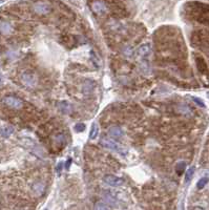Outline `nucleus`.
Here are the masks:
<instances>
[{"mask_svg": "<svg viewBox=\"0 0 209 210\" xmlns=\"http://www.w3.org/2000/svg\"><path fill=\"white\" fill-rule=\"evenodd\" d=\"M108 134L113 139H121L124 136V131L119 126H111L108 128Z\"/></svg>", "mask_w": 209, "mask_h": 210, "instance_id": "obj_8", "label": "nucleus"}, {"mask_svg": "<svg viewBox=\"0 0 209 210\" xmlns=\"http://www.w3.org/2000/svg\"><path fill=\"white\" fill-rule=\"evenodd\" d=\"M179 210H184V207H183V203H181V205H180V208H179Z\"/></svg>", "mask_w": 209, "mask_h": 210, "instance_id": "obj_24", "label": "nucleus"}, {"mask_svg": "<svg viewBox=\"0 0 209 210\" xmlns=\"http://www.w3.org/2000/svg\"><path fill=\"white\" fill-rule=\"evenodd\" d=\"M123 53L126 57H132L133 55V49L130 48V46H125V48H123Z\"/></svg>", "mask_w": 209, "mask_h": 210, "instance_id": "obj_19", "label": "nucleus"}, {"mask_svg": "<svg viewBox=\"0 0 209 210\" xmlns=\"http://www.w3.org/2000/svg\"><path fill=\"white\" fill-rule=\"evenodd\" d=\"M99 134V127L97 123H93L92 127H90V131H89V139L90 140H96L97 137Z\"/></svg>", "mask_w": 209, "mask_h": 210, "instance_id": "obj_12", "label": "nucleus"}, {"mask_svg": "<svg viewBox=\"0 0 209 210\" xmlns=\"http://www.w3.org/2000/svg\"><path fill=\"white\" fill-rule=\"evenodd\" d=\"M103 181H104L105 184H107L108 186H111V187H119L124 183L123 179L115 177V175H111V174H106L103 178Z\"/></svg>", "mask_w": 209, "mask_h": 210, "instance_id": "obj_5", "label": "nucleus"}, {"mask_svg": "<svg viewBox=\"0 0 209 210\" xmlns=\"http://www.w3.org/2000/svg\"><path fill=\"white\" fill-rule=\"evenodd\" d=\"M193 101L196 102L200 106H202V107H204V103H203L201 100H199V98H193Z\"/></svg>", "mask_w": 209, "mask_h": 210, "instance_id": "obj_21", "label": "nucleus"}, {"mask_svg": "<svg viewBox=\"0 0 209 210\" xmlns=\"http://www.w3.org/2000/svg\"><path fill=\"white\" fill-rule=\"evenodd\" d=\"M150 53H151V48H150V44H148V43L140 45L138 49H137V55L139 56V58H142V59H146L150 55Z\"/></svg>", "mask_w": 209, "mask_h": 210, "instance_id": "obj_6", "label": "nucleus"}, {"mask_svg": "<svg viewBox=\"0 0 209 210\" xmlns=\"http://www.w3.org/2000/svg\"><path fill=\"white\" fill-rule=\"evenodd\" d=\"M93 85L95 83H93V81H84L82 88L84 93H90L93 89Z\"/></svg>", "mask_w": 209, "mask_h": 210, "instance_id": "obj_13", "label": "nucleus"}, {"mask_svg": "<svg viewBox=\"0 0 209 210\" xmlns=\"http://www.w3.org/2000/svg\"><path fill=\"white\" fill-rule=\"evenodd\" d=\"M74 129H75L76 133H83V131L85 130V125L82 124V123H79V124H77L76 126H75Z\"/></svg>", "mask_w": 209, "mask_h": 210, "instance_id": "obj_20", "label": "nucleus"}, {"mask_svg": "<svg viewBox=\"0 0 209 210\" xmlns=\"http://www.w3.org/2000/svg\"><path fill=\"white\" fill-rule=\"evenodd\" d=\"M2 1H3V0H0V2H2Z\"/></svg>", "mask_w": 209, "mask_h": 210, "instance_id": "obj_26", "label": "nucleus"}, {"mask_svg": "<svg viewBox=\"0 0 209 210\" xmlns=\"http://www.w3.org/2000/svg\"><path fill=\"white\" fill-rule=\"evenodd\" d=\"M58 108H59V111H60L62 114H64V115H68V114H71V104L68 102H66V101H61V102H59V104H58Z\"/></svg>", "mask_w": 209, "mask_h": 210, "instance_id": "obj_11", "label": "nucleus"}, {"mask_svg": "<svg viewBox=\"0 0 209 210\" xmlns=\"http://www.w3.org/2000/svg\"><path fill=\"white\" fill-rule=\"evenodd\" d=\"M185 167H186V164H185V162H179L177 164V172L178 173H182V172L184 171V169H185Z\"/></svg>", "mask_w": 209, "mask_h": 210, "instance_id": "obj_18", "label": "nucleus"}, {"mask_svg": "<svg viewBox=\"0 0 209 210\" xmlns=\"http://www.w3.org/2000/svg\"><path fill=\"white\" fill-rule=\"evenodd\" d=\"M93 210H110V208H108V206L105 203L98 202V203H96Z\"/></svg>", "mask_w": 209, "mask_h": 210, "instance_id": "obj_17", "label": "nucleus"}, {"mask_svg": "<svg viewBox=\"0 0 209 210\" xmlns=\"http://www.w3.org/2000/svg\"><path fill=\"white\" fill-rule=\"evenodd\" d=\"M0 81H1V75H0Z\"/></svg>", "mask_w": 209, "mask_h": 210, "instance_id": "obj_25", "label": "nucleus"}, {"mask_svg": "<svg viewBox=\"0 0 209 210\" xmlns=\"http://www.w3.org/2000/svg\"><path fill=\"white\" fill-rule=\"evenodd\" d=\"M20 80L23 83V85H25L27 87H35L37 85V82H38V77L33 71H25L21 74Z\"/></svg>", "mask_w": 209, "mask_h": 210, "instance_id": "obj_2", "label": "nucleus"}, {"mask_svg": "<svg viewBox=\"0 0 209 210\" xmlns=\"http://www.w3.org/2000/svg\"><path fill=\"white\" fill-rule=\"evenodd\" d=\"M33 11L37 15H48L52 11V8L48 2L38 1L33 4Z\"/></svg>", "mask_w": 209, "mask_h": 210, "instance_id": "obj_4", "label": "nucleus"}, {"mask_svg": "<svg viewBox=\"0 0 209 210\" xmlns=\"http://www.w3.org/2000/svg\"><path fill=\"white\" fill-rule=\"evenodd\" d=\"M92 9H93V11L95 12L96 14L102 15V14H104L105 12H106L107 7H106V4H105L104 2L101 1V0H96V1L93 2Z\"/></svg>", "mask_w": 209, "mask_h": 210, "instance_id": "obj_7", "label": "nucleus"}, {"mask_svg": "<svg viewBox=\"0 0 209 210\" xmlns=\"http://www.w3.org/2000/svg\"><path fill=\"white\" fill-rule=\"evenodd\" d=\"M195 168L193 167H190L188 170L186 171V174H185V182L186 183H189L190 181H191V179L193 177V174H195Z\"/></svg>", "mask_w": 209, "mask_h": 210, "instance_id": "obj_15", "label": "nucleus"}, {"mask_svg": "<svg viewBox=\"0 0 209 210\" xmlns=\"http://www.w3.org/2000/svg\"><path fill=\"white\" fill-rule=\"evenodd\" d=\"M101 145L103 147H105V148L120 153V155L125 156L127 153V149L125 148V147L122 146L119 143H117L116 141L110 139V138H103V139L101 140Z\"/></svg>", "mask_w": 209, "mask_h": 210, "instance_id": "obj_1", "label": "nucleus"}, {"mask_svg": "<svg viewBox=\"0 0 209 210\" xmlns=\"http://www.w3.org/2000/svg\"><path fill=\"white\" fill-rule=\"evenodd\" d=\"M33 190L36 194L41 196V194L43 193V190H44V186H43L42 183H35L34 184V186H33Z\"/></svg>", "mask_w": 209, "mask_h": 210, "instance_id": "obj_14", "label": "nucleus"}, {"mask_svg": "<svg viewBox=\"0 0 209 210\" xmlns=\"http://www.w3.org/2000/svg\"><path fill=\"white\" fill-rule=\"evenodd\" d=\"M13 33V26H11L10 22L0 20V34L2 35H10Z\"/></svg>", "mask_w": 209, "mask_h": 210, "instance_id": "obj_9", "label": "nucleus"}, {"mask_svg": "<svg viewBox=\"0 0 209 210\" xmlns=\"http://www.w3.org/2000/svg\"><path fill=\"white\" fill-rule=\"evenodd\" d=\"M62 166H63V163L60 162V163H59V164H58V167H57V172H58V174H60V173H61Z\"/></svg>", "mask_w": 209, "mask_h": 210, "instance_id": "obj_22", "label": "nucleus"}, {"mask_svg": "<svg viewBox=\"0 0 209 210\" xmlns=\"http://www.w3.org/2000/svg\"><path fill=\"white\" fill-rule=\"evenodd\" d=\"M14 133V128L10 126V125H3L0 128V134L3 138H8L11 137Z\"/></svg>", "mask_w": 209, "mask_h": 210, "instance_id": "obj_10", "label": "nucleus"}, {"mask_svg": "<svg viewBox=\"0 0 209 210\" xmlns=\"http://www.w3.org/2000/svg\"><path fill=\"white\" fill-rule=\"evenodd\" d=\"M3 104L7 105L8 107H10L12 109H21L23 107V101L20 98H18L16 96H5L3 98Z\"/></svg>", "mask_w": 209, "mask_h": 210, "instance_id": "obj_3", "label": "nucleus"}, {"mask_svg": "<svg viewBox=\"0 0 209 210\" xmlns=\"http://www.w3.org/2000/svg\"><path fill=\"white\" fill-rule=\"evenodd\" d=\"M207 183H208V178L207 177H204V178L200 179L199 182H198V184H196V186H198V189H203V188H204L206 185H207Z\"/></svg>", "mask_w": 209, "mask_h": 210, "instance_id": "obj_16", "label": "nucleus"}, {"mask_svg": "<svg viewBox=\"0 0 209 210\" xmlns=\"http://www.w3.org/2000/svg\"><path fill=\"white\" fill-rule=\"evenodd\" d=\"M71 159L70 158L66 161V163H65V168L66 169H70V167H71Z\"/></svg>", "mask_w": 209, "mask_h": 210, "instance_id": "obj_23", "label": "nucleus"}]
</instances>
